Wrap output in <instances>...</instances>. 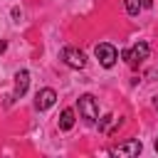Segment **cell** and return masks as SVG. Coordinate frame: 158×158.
Returning <instances> with one entry per match:
<instances>
[{
  "label": "cell",
  "instance_id": "1",
  "mask_svg": "<svg viewBox=\"0 0 158 158\" xmlns=\"http://www.w3.org/2000/svg\"><path fill=\"white\" fill-rule=\"evenodd\" d=\"M77 106H79V116H81L86 123H96V118H99V106H96V99H94L91 94H81L79 101H77Z\"/></svg>",
  "mask_w": 158,
  "mask_h": 158
},
{
  "label": "cell",
  "instance_id": "2",
  "mask_svg": "<svg viewBox=\"0 0 158 158\" xmlns=\"http://www.w3.org/2000/svg\"><path fill=\"white\" fill-rule=\"evenodd\" d=\"M148 54H151V47H148L146 42H136L131 49H126V52H123V59L128 62V67H138L141 62H146V59H148Z\"/></svg>",
  "mask_w": 158,
  "mask_h": 158
},
{
  "label": "cell",
  "instance_id": "3",
  "mask_svg": "<svg viewBox=\"0 0 158 158\" xmlns=\"http://www.w3.org/2000/svg\"><path fill=\"white\" fill-rule=\"evenodd\" d=\"M94 54H96V59H99V64L101 67H114L116 64V59H118V52H116V47L114 44H109V42H101V44H96L94 47Z\"/></svg>",
  "mask_w": 158,
  "mask_h": 158
},
{
  "label": "cell",
  "instance_id": "4",
  "mask_svg": "<svg viewBox=\"0 0 158 158\" xmlns=\"http://www.w3.org/2000/svg\"><path fill=\"white\" fill-rule=\"evenodd\" d=\"M62 62H64L67 67H72V69H84V67H86V57H84V52L77 49V47H64V49H62Z\"/></svg>",
  "mask_w": 158,
  "mask_h": 158
},
{
  "label": "cell",
  "instance_id": "5",
  "mask_svg": "<svg viewBox=\"0 0 158 158\" xmlns=\"http://www.w3.org/2000/svg\"><path fill=\"white\" fill-rule=\"evenodd\" d=\"M27 86H30V72H27V69H20V72L15 74V89H12V96H10V101H15V99H22V96L27 94Z\"/></svg>",
  "mask_w": 158,
  "mask_h": 158
},
{
  "label": "cell",
  "instance_id": "6",
  "mask_svg": "<svg viewBox=\"0 0 158 158\" xmlns=\"http://www.w3.org/2000/svg\"><path fill=\"white\" fill-rule=\"evenodd\" d=\"M54 101H57V91L49 89V86H44V89H40L37 96H35V109H37V111H47Z\"/></svg>",
  "mask_w": 158,
  "mask_h": 158
},
{
  "label": "cell",
  "instance_id": "7",
  "mask_svg": "<svg viewBox=\"0 0 158 158\" xmlns=\"http://www.w3.org/2000/svg\"><path fill=\"white\" fill-rule=\"evenodd\" d=\"M141 151H143V143H141L138 138H131V141L118 143L116 148H111V153H114V156H138Z\"/></svg>",
  "mask_w": 158,
  "mask_h": 158
},
{
  "label": "cell",
  "instance_id": "8",
  "mask_svg": "<svg viewBox=\"0 0 158 158\" xmlns=\"http://www.w3.org/2000/svg\"><path fill=\"white\" fill-rule=\"evenodd\" d=\"M74 126V109H64L62 116H59V128L62 131H69Z\"/></svg>",
  "mask_w": 158,
  "mask_h": 158
},
{
  "label": "cell",
  "instance_id": "9",
  "mask_svg": "<svg viewBox=\"0 0 158 158\" xmlns=\"http://www.w3.org/2000/svg\"><path fill=\"white\" fill-rule=\"evenodd\" d=\"M143 7V0H126V12L128 15H138Z\"/></svg>",
  "mask_w": 158,
  "mask_h": 158
},
{
  "label": "cell",
  "instance_id": "10",
  "mask_svg": "<svg viewBox=\"0 0 158 158\" xmlns=\"http://www.w3.org/2000/svg\"><path fill=\"white\" fill-rule=\"evenodd\" d=\"M156 151H158V138H156Z\"/></svg>",
  "mask_w": 158,
  "mask_h": 158
}]
</instances>
